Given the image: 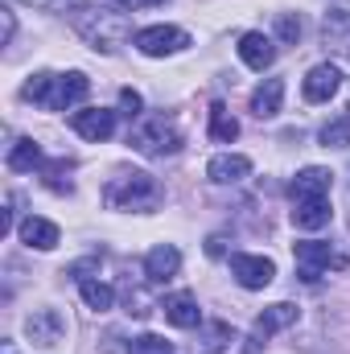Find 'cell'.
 <instances>
[{"label":"cell","instance_id":"obj_31","mask_svg":"<svg viewBox=\"0 0 350 354\" xmlns=\"http://www.w3.org/2000/svg\"><path fill=\"white\" fill-rule=\"evenodd\" d=\"M107 4H120V8H136L140 0H107Z\"/></svg>","mask_w":350,"mask_h":354},{"label":"cell","instance_id":"obj_8","mask_svg":"<svg viewBox=\"0 0 350 354\" xmlns=\"http://www.w3.org/2000/svg\"><path fill=\"white\" fill-rule=\"evenodd\" d=\"M71 128L91 140V145H99V140H107L111 132H116V111H107V107H83V111H71Z\"/></svg>","mask_w":350,"mask_h":354},{"label":"cell","instance_id":"obj_15","mask_svg":"<svg viewBox=\"0 0 350 354\" xmlns=\"http://www.w3.org/2000/svg\"><path fill=\"white\" fill-rule=\"evenodd\" d=\"M177 268H181V252H177L174 243H161V248H153V252L145 256V276H149L153 284H165V280H174Z\"/></svg>","mask_w":350,"mask_h":354},{"label":"cell","instance_id":"obj_11","mask_svg":"<svg viewBox=\"0 0 350 354\" xmlns=\"http://www.w3.org/2000/svg\"><path fill=\"white\" fill-rule=\"evenodd\" d=\"M330 185H334V174H330V169L309 165V169H301V174L293 177L288 198H293V202H305V198H330Z\"/></svg>","mask_w":350,"mask_h":354},{"label":"cell","instance_id":"obj_25","mask_svg":"<svg viewBox=\"0 0 350 354\" xmlns=\"http://www.w3.org/2000/svg\"><path fill=\"white\" fill-rule=\"evenodd\" d=\"M128 354H174V342H165L161 334H140V338H132Z\"/></svg>","mask_w":350,"mask_h":354},{"label":"cell","instance_id":"obj_16","mask_svg":"<svg viewBox=\"0 0 350 354\" xmlns=\"http://www.w3.org/2000/svg\"><path fill=\"white\" fill-rule=\"evenodd\" d=\"M330 198H305V202H293V227L301 231H322L330 223Z\"/></svg>","mask_w":350,"mask_h":354},{"label":"cell","instance_id":"obj_32","mask_svg":"<svg viewBox=\"0 0 350 354\" xmlns=\"http://www.w3.org/2000/svg\"><path fill=\"white\" fill-rule=\"evenodd\" d=\"M4 354H17V351H12V342H4Z\"/></svg>","mask_w":350,"mask_h":354},{"label":"cell","instance_id":"obj_22","mask_svg":"<svg viewBox=\"0 0 350 354\" xmlns=\"http://www.w3.org/2000/svg\"><path fill=\"white\" fill-rule=\"evenodd\" d=\"M210 136H214L219 145H231V140L239 136V120H235L223 103H214V107H210Z\"/></svg>","mask_w":350,"mask_h":354},{"label":"cell","instance_id":"obj_27","mask_svg":"<svg viewBox=\"0 0 350 354\" xmlns=\"http://www.w3.org/2000/svg\"><path fill=\"white\" fill-rule=\"evenodd\" d=\"M276 33H280V37H284V41H297V37H301V21H297V17H288V12H284V17H280V21H276Z\"/></svg>","mask_w":350,"mask_h":354},{"label":"cell","instance_id":"obj_28","mask_svg":"<svg viewBox=\"0 0 350 354\" xmlns=\"http://www.w3.org/2000/svg\"><path fill=\"white\" fill-rule=\"evenodd\" d=\"M120 107H124V115H140L145 99H140V95H136L132 87H124V91H120Z\"/></svg>","mask_w":350,"mask_h":354},{"label":"cell","instance_id":"obj_14","mask_svg":"<svg viewBox=\"0 0 350 354\" xmlns=\"http://www.w3.org/2000/svg\"><path fill=\"white\" fill-rule=\"evenodd\" d=\"M248 174H252V161H248L243 153H219V157H210V165H206V177H210L214 185H235V181H243Z\"/></svg>","mask_w":350,"mask_h":354},{"label":"cell","instance_id":"obj_2","mask_svg":"<svg viewBox=\"0 0 350 354\" xmlns=\"http://www.w3.org/2000/svg\"><path fill=\"white\" fill-rule=\"evenodd\" d=\"M71 21H75V29L87 37L91 46L103 50V54H116L128 37H136L132 25H128V17L116 12V8H79V4H75Z\"/></svg>","mask_w":350,"mask_h":354},{"label":"cell","instance_id":"obj_5","mask_svg":"<svg viewBox=\"0 0 350 354\" xmlns=\"http://www.w3.org/2000/svg\"><path fill=\"white\" fill-rule=\"evenodd\" d=\"M132 46L145 58H169V54H181L190 46V33L177 29V25H149V29H136Z\"/></svg>","mask_w":350,"mask_h":354},{"label":"cell","instance_id":"obj_17","mask_svg":"<svg viewBox=\"0 0 350 354\" xmlns=\"http://www.w3.org/2000/svg\"><path fill=\"white\" fill-rule=\"evenodd\" d=\"M161 309H165V322H169V326H177V330H198V326H202V309H198V301H194L190 292H177V297H169Z\"/></svg>","mask_w":350,"mask_h":354},{"label":"cell","instance_id":"obj_6","mask_svg":"<svg viewBox=\"0 0 350 354\" xmlns=\"http://www.w3.org/2000/svg\"><path fill=\"white\" fill-rule=\"evenodd\" d=\"M293 256H297V272H301V280H309V284H313L326 268H342V256H338L330 243H322V239H305V243H297Z\"/></svg>","mask_w":350,"mask_h":354},{"label":"cell","instance_id":"obj_30","mask_svg":"<svg viewBox=\"0 0 350 354\" xmlns=\"http://www.w3.org/2000/svg\"><path fill=\"white\" fill-rule=\"evenodd\" d=\"M12 41V12H4V46Z\"/></svg>","mask_w":350,"mask_h":354},{"label":"cell","instance_id":"obj_21","mask_svg":"<svg viewBox=\"0 0 350 354\" xmlns=\"http://www.w3.org/2000/svg\"><path fill=\"white\" fill-rule=\"evenodd\" d=\"M79 292H83L87 309H95V313H107V309L116 305L111 284H103V280H95V276H83V280H79Z\"/></svg>","mask_w":350,"mask_h":354},{"label":"cell","instance_id":"obj_12","mask_svg":"<svg viewBox=\"0 0 350 354\" xmlns=\"http://www.w3.org/2000/svg\"><path fill=\"white\" fill-rule=\"evenodd\" d=\"M239 58H243V66H252V71H268L272 62H276V41L260 33V29H252V33H243L239 37Z\"/></svg>","mask_w":350,"mask_h":354},{"label":"cell","instance_id":"obj_19","mask_svg":"<svg viewBox=\"0 0 350 354\" xmlns=\"http://www.w3.org/2000/svg\"><path fill=\"white\" fill-rule=\"evenodd\" d=\"M280 103H284V83L280 79H264L260 87L252 91V115H260V120H272L280 111Z\"/></svg>","mask_w":350,"mask_h":354},{"label":"cell","instance_id":"obj_24","mask_svg":"<svg viewBox=\"0 0 350 354\" xmlns=\"http://www.w3.org/2000/svg\"><path fill=\"white\" fill-rule=\"evenodd\" d=\"M227 342H231V330H227L223 322H210V326H206L202 346L194 342V354H223V351H227Z\"/></svg>","mask_w":350,"mask_h":354},{"label":"cell","instance_id":"obj_9","mask_svg":"<svg viewBox=\"0 0 350 354\" xmlns=\"http://www.w3.org/2000/svg\"><path fill=\"white\" fill-rule=\"evenodd\" d=\"M231 276L243 284V288H268L272 284V276H276V264L272 260H264V256H248V252H239V256H231Z\"/></svg>","mask_w":350,"mask_h":354},{"label":"cell","instance_id":"obj_13","mask_svg":"<svg viewBox=\"0 0 350 354\" xmlns=\"http://www.w3.org/2000/svg\"><path fill=\"white\" fill-rule=\"evenodd\" d=\"M17 235H21V243L25 248H37V252H54L58 243H62V231L50 223V218H21V227H17Z\"/></svg>","mask_w":350,"mask_h":354},{"label":"cell","instance_id":"obj_23","mask_svg":"<svg viewBox=\"0 0 350 354\" xmlns=\"http://www.w3.org/2000/svg\"><path fill=\"white\" fill-rule=\"evenodd\" d=\"M317 136H322V145H326V149H347V145H350V107H347V111H338V115H334Z\"/></svg>","mask_w":350,"mask_h":354},{"label":"cell","instance_id":"obj_26","mask_svg":"<svg viewBox=\"0 0 350 354\" xmlns=\"http://www.w3.org/2000/svg\"><path fill=\"white\" fill-rule=\"evenodd\" d=\"M42 174H46V185H50V189L71 194V177H62V174H71V161H50Z\"/></svg>","mask_w":350,"mask_h":354},{"label":"cell","instance_id":"obj_10","mask_svg":"<svg viewBox=\"0 0 350 354\" xmlns=\"http://www.w3.org/2000/svg\"><path fill=\"white\" fill-rule=\"evenodd\" d=\"M342 87V71L334 66V62H322V66H313L309 75H305V83H301V95L309 99V103H330L334 95Z\"/></svg>","mask_w":350,"mask_h":354},{"label":"cell","instance_id":"obj_29","mask_svg":"<svg viewBox=\"0 0 350 354\" xmlns=\"http://www.w3.org/2000/svg\"><path fill=\"white\" fill-rule=\"evenodd\" d=\"M25 4H37V8H66V4H75V0H25Z\"/></svg>","mask_w":350,"mask_h":354},{"label":"cell","instance_id":"obj_7","mask_svg":"<svg viewBox=\"0 0 350 354\" xmlns=\"http://www.w3.org/2000/svg\"><path fill=\"white\" fill-rule=\"evenodd\" d=\"M25 338H29L33 346H62V338H66V317H62L58 309L42 305V309H33V313L25 317Z\"/></svg>","mask_w":350,"mask_h":354},{"label":"cell","instance_id":"obj_20","mask_svg":"<svg viewBox=\"0 0 350 354\" xmlns=\"http://www.w3.org/2000/svg\"><path fill=\"white\" fill-rule=\"evenodd\" d=\"M8 169H12V174H33V169H46L42 145H33V140H17V145L8 149Z\"/></svg>","mask_w":350,"mask_h":354},{"label":"cell","instance_id":"obj_3","mask_svg":"<svg viewBox=\"0 0 350 354\" xmlns=\"http://www.w3.org/2000/svg\"><path fill=\"white\" fill-rule=\"evenodd\" d=\"M161 202V185L149 174H116L107 181V206L116 210H153Z\"/></svg>","mask_w":350,"mask_h":354},{"label":"cell","instance_id":"obj_4","mask_svg":"<svg viewBox=\"0 0 350 354\" xmlns=\"http://www.w3.org/2000/svg\"><path fill=\"white\" fill-rule=\"evenodd\" d=\"M128 145L140 157H174L177 149H181V132H177L165 115H149V120H140L128 132Z\"/></svg>","mask_w":350,"mask_h":354},{"label":"cell","instance_id":"obj_1","mask_svg":"<svg viewBox=\"0 0 350 354\" xmlns=\"http://www.w3.org/2000/svg\"><path fill=\"white\" fill-rule=\"evenodd\" d=\"M21 95L42 103V107H50V111H71L75 103H83L91 95V79L83 71H71V75L42 71V75H29V83L21 87Z\"/></svg>","mask_w":350,"mask_h":354},{"label":"cell","instance_id":"obj_18","mask_svg":"<svg viewBox=\"0 0 350 354\" xmlns=\"http://www.w3.org/2000/svg\"><path fill=\"white\" fill-rule=\"evenodd\" d=\"M293 322H297V305H288V301L268 305L260 317H256V334H252V338H256V342H264V338H272L276 330H288Z\"/></svg>","mask_w":350,"mask_h":354}]
</instances>
